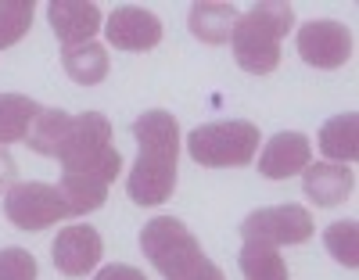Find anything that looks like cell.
<instances>
[{
	"label": "cell",
	"mask_w": 359,
	"mask_h": 280,
	"mask_svg": "<svg viewBox=\"0 0 359 280\" xmlns=\"http://www.w3.org/2000/svg\"><path fill=\"white\" fill-rule=\"evenodd\" d=\"M133 137L140 154L126 176V191L137 205H162L176 187V159H180V126L162 108L144 112L133 122Z\"/></svg>",
	"instance_id": "6da1fadb"
},
{
	"label": "cell",
	"mask_w": 359,
	"mask_h": 280,
	"mask_svg": "<svg viewBox=\"0 0 359 280\" xmlns=\"http://www.w3.org/2000/svg\"><path fill=\"white\" fill-rule=\"evenodd\" d=\"M294 25V8L284 0H262L252 4L245 15H237L230 47L233 61L252 76H269L280 65V40Z\"/></svg>",
	"instance_id": "7a4b0ae2"
},
{
	"label": "cell",
	"mask_w": 359,
	"mask_h": 280,
	"mask_svg": "<svg viewBox=\"0 0 359 280\" xmlns=\"http://www.w3.org/2000/svg\"><path fill=\"white\" fill-rule=\"evenodd\" d=\"M140 252L165 280H226L223 269L201 252V241L172 215H155L144 223Z\"/></svg>",
	"instance_id": "3957f363"
},
{
	"label": "cell",
	"mask_w": 359,
	"mask_h": 280,
	"mask_svg": "<svg viewBox=\"0 0 359 280\" xmlns=\"http://www.w3.org/2000/svg\"><path fill=\"white\" fill-rule=\"evenodd\" d=\"M65 173H83L97 176L104 183H115L118 169H123V154L111 147V122L101 112H79L72 115L65 140L54 154Z\"/></svg>",
	"instance_id": "277c9868"
},
{
	"label": "cell",
	"mask_w": 359,
	"mask_h": 280,
	"mask_svg": "<svg viewBox=\"0 0 359 280\" xmlns=\"http://www.w3.org/2000/svg\"><path fill=\"white\" fill-rule=\"evenodd\" d=\"M259 126L248 119H223V122H205L191 130L187 154L205 169H230V166H248L259 151Z\"/></svg>",
	"instance_id": "5b68a950"
},
{
	"label": "cell",
	"mask_w": 359,
	"mask_h": 280,
	"mask_svg": "<svg viewBox=\"0 0 359 280\" xmlns=\"http://www.w3.org/2000/svg\"><path fill=\"white\" fill-rule=\"evenodd\" d=\"M4 215L18 230H47L54 223L69 220L72 212L54 183L25 180V183H15L4 194Z\"/></svg>",
	"instance_id": "8992f818"
},
{
	"label": "cell",
	"mask_w": 359,
	"mask_h": 280,
	"mask_svg": "<svg viewBox=\"0 0 359 280\" xmlns=\"http://www.w3.org/2000/svg\"><path fill=\"white\" fill-rule=\"evenodd\" d=\"M313 215L302 205H273L245 215L241 237L245 241H262V244H306L313 237Z\"/></svg>",
	"instance_id": "52a82bcc"
},
{
	"label": "cell",
	"mask_w": 359,
	"mask_h": 280,
	"mask_svg": "<svg viewBox=\"0 0 359 280\" xmlns=\"http://www.w3.org/2000/svg\"><path fill=\"white\" fill-rule=\"evenodd\" d=\"M298 54H302L306 65L313 69H341L345 61L352 58V33L341 25V22H306L298 29Z\"/></svg>",
	"instance_id": "ba28073f"
},
{
	"label": "cell",
	"mask_w": 359,
	"mask_h": 280,
	"mask_svg": "<svg viewBox=\"0 0 359 280\" xmlns=\"http://www.w3.org/2000/svg\"><path fill=\"white\" fill-rule=\"evenodd\" d=\"M104 36L115 51H151L162 44V22L147 8L118 4L104 22Z\"/></svg>",
	"instance_id": "9c48e42d"
},
{
	"label": "cell",
	"mask_w": 359,
	"mask_h": 280,
	"mask_svg": "<svg viewBox=\"0 0 359 280\" xmlns=\"http://www.w3.org/2000/svg\"><path fill=\"white\" fill-rule=\"evenodd\" d=\"M104 255V241L94 227H65V230H57L54 244H50V259L57 266V273H65V276H86L90 269H94Z\"/></svg>",
	"instance_id": "30bf717a"
},
{
	"label": "cell",
	"mask_w": 359,
	"mask_h": 280,
	"mask_svg": "<svg viewBox=\"0 0 359 280\" xmlns=\"http://www.w3.org/2000/svg\"><path fill=\"white\" fill-rule=\"evenodd\" d=\"M313 162V144L306 133L284 130L277 137H269L262 154H259V173L266 180H291Z\"/></svg>",
	"instance_id": "8fae6325"
},
{
	"label": "cell",
	"mask_w": 359,
	"mask_h": 280,
	"mask_svg": "<svg viewBox=\"0 0 359 280\" xmlns=\"http://www.w3.org/2000/svg\"><path fill=\"white\" fill-rule=\"evenodd\" d=\"M47 18L62 47L90 44L101 29V8L86 4V0H54V4H47Z\"/></svg>",
	"instance_id": "7c38bea8"
},
{
	"label": "cell",
	"mask_w": 359,
	"mask_h": 280,
	"mask_svg": "<svg viewBox=\"0 0 359 280\" xmlns=\"http://www.w3.org/2000/svg\"><path fill=\"white\" fill-rule=\"evenodd\" d=\"M352 187H355V173L338 166V162H309L302 169V191H306V198H313L323 208L345 201L352 194Z\"/></svg>",
	"instance_id": "4fadbf2b"
},
{
	"label": "cell",
	"mask_w": 359,
	"mask_h": 280,
	"mask_svg": "<svg viewBox=\"0 0 359 280\" xmlns=\"http://www.w3.org/2000/svg\"><path fill=\"white\" fill-rule=\"evenodd\" d=\"M320 151L338 166L355 162V154H359V115L341 112L334 119H327L323 130H320Z\"/></svg>",
	"instance_id": "5bb4252c"
},
{
	"label": "cell",
	"mask_w": 359,
	"mask_h": 280,
	"mask_svg": "<svg viewBox=\"0 0 359 280\" xmlns=\"http://www.w3.org/2000/svg\"><path fill=\"white\" fill-rule=\"evenodd\" d=\"M62 65L69 72L72 83L79 86H97L108 76V51L101 44H79V47H65L62 51Z\"/></svg>",
	"instance_id": "9a60e30c"
},
{
	"label": "cell",
	"mask_w": 359,
	"mask_h": 280,
	"mask_svg": "<svg viewBox=\"0 0 359 280\" xmlns=\"http://www.w3.org/2000/svg\"><path fill=\"white\" fill-rule=\"evenodd\" d=\"M233 22H237V8H233V4H194L187 25H191L194 40L219 47V44L230 40Z\"/></svg>",
	"instance_id": "2e32d148"
},
{
	"label": "cell",
	"mask_w": 359,
	"mask_h": 280,
	"mask_svg": "<svg viewBox=\"0 0 359 280\" xmlns=\"http://www.w3.org/2000/svg\"><path fill=\"white\" fill-rule=\"evenodd\" d=\"M43 108L33 98H22V93H0V147L25 140L29 126L36 122Z\"/></svg>",
	"instance_id": "e0dca14e"
},
{
	"label": "cell",
	"mask_w": 359,
	"mask_h": 280,
	"mask_svg": "<svg viewBox=\"0 0 359 280\" xmlns=\"http://www.w3.org/2000/svg\"><path fill=\"white\" fill-rule=\"evenodd\" d=\"M65 205L72 215H86V212H97L108 198V183L97 176H83V173H62V183H57Z\"/></svg>",
	"instance_id": "ac0fdd59"
},
{
	"label": "cell",
	"mask_w": 359,
	"mask_h": 280,
	"mask_svg": "<svg viewBox=\"0 0 359 280\" xmlns=\"http://www.w3.org/2000/svg\"><path fill=\"white\" fill-rule=\"evenodd\" d=\"M237 266H241L245 280H287L284 255L273 244H262V241H245L241 255H237Z\"/></svg>",
	"instance_id": "d6986e66"
},
{
	"label": "cell",
	"mask_w": 359,
	"mask_h": 280,
	"mask_svg": "<svg viewBox=\"0 0 359 280\" xmlns=\"http://www.w3.org/2000/svg\"><path fill=\"white\" fill-rule=\"evenodd\" d=\"M69 122H72L69 112H62V108H43V112L36 115V122L29 126L25 144L33 147L36 154H50V159H54L57 147H62V140H65Z\"/></svg>",
	"instance_id": "ffe728a7"
},
{
	"label": "cell",
	"mask_w": 359,
	"mask_h": 280,
	"mask_svg": "<svg viewBox=\"0 0 359 280\" xmlns=\"http://www.w3.org/2000/svg\"><path fill=\"white\" fill-rule=\"evenodd\" d=\"M323 248L331 252L334 262L355 269L359 266V223L355 220H338L323 230Z\"/></svg>",
	"instance_id": "44dd1931"
},
{
	"label": "cell",
	"mask_w": 359,
	"mask_h": 280,
	"mask_svg": "<svg viewBox=\"0 0 359 280\" xmlns=\"http://www.w3.org/2000/svg\"><path fill=\"white\" fill-rule=\"evenodd\" d=\"M33 0H0V51L15 47L33 25Z\"/></svg>",
	"instance_id": "7402d4cb"
},
{
	"label": "cell",
	"mask_w": 359,
	"mask_h": 280,
	"mask_svg": "<svg viewBox=\"0 0 359 280\" xmlns=\"http://www.w3.org/2000/svg\"><path fill=\"white\" fill-rule=\"evenodd\" d=\"M0 280H36V259L25 248H0Z\"/></svg>",
	"instance_id": "603a6c76"
},
{
	"label": "cell",
	"mask_w": 359,
	"mask_h": 280,
	"mask_svg": "<svg viewBox=\"0 0 359 280\" xmlns=\"http://www.w3.org/2000/svg\"><path fill=\"white\" fill-rule=\"evenodd\" d=\"M94 280H147L137 266H123V262H111V266H104Z\"/></svg>",
	"instance_id": "cb8c5ba5"
},
{
	"label": "cell",
	"mask_w": 359,
	"mask_h": 280,
	"mask_svg": "<svg viewBox=\"0 0 359 280\" xmlns=\"http://www.w3.org/2000/svg\"><path fill=\"white\" fill-rule=\"evenodd\" d=\"M15 159L8 154V147H0V191H11L15 187Z\"/></svg>",
	"instance_id": "d4e9b609"
}]
</instances>
